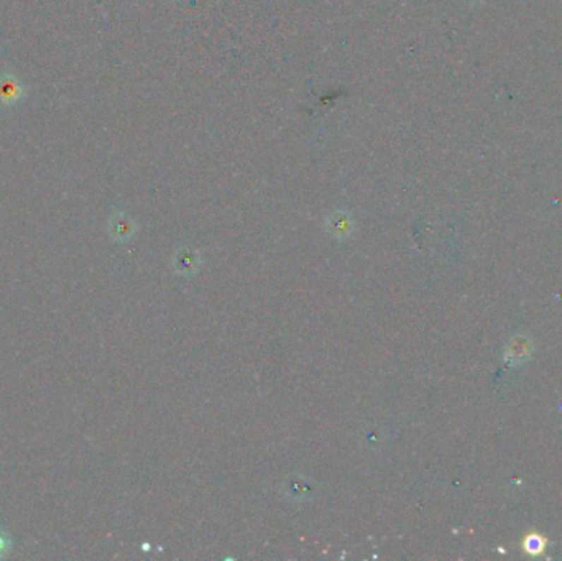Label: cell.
<instances>
[{
    "label": "cell",
    "instance_id": "obj_1",
    "mask_svg": "<svg viewBox=\"0 0 562 561\" xmlns=\"http://www.w3.org/2000/svg\"><path fill=\"white\" fill-rule=\"evenodd\" d=\"M23 96V89L13 78H0V101L4 104H12Z\"/></svg>",
    "mask_w": 562,
    "mask_h": 561
},
{
    "label": "cell",
    "instance_id": "obj_2",
    "mask_svg": "<svg viewBox=\"0 0 562 561\" xmlns=\"http://www.w3.org/2000/svg\"><path fill=\"white\" fill-rule=\"evenodd\" d=\"M526 550L533 553H539L541 550H543V543H541V540L538 537H531L528 542H526Z\"/></svg>",
    "mask_w": 562,
    "mask_h": 561
},
{
    "label": "cell",
    "instance_id": "obj_3",
    "mask_svg": "<svg viewBox=\"0 0 562 561\" xmlns=\"http://www.w3.org/2000/svg\"><path fill=\"white\" fill-rule=\"evenodd\" d=\"M8 543H7V538L4 537V535H0V555H2L5 550H7Z\"/></svg>",
    "mask_w": 562,
    "mask_h": 561
}]
</instances>
